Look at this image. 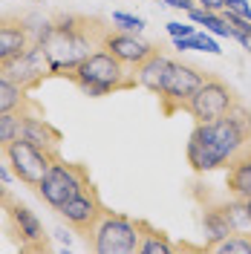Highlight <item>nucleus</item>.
Segmentation results:
<instances>
[{
  "label": "nucleus",
  "mask_w": 251,
  "mask_h": 254,
  "mask_svg": "<svg viewBox=\"0 0 251 254\" xmlns=\"http://www.w3.org/2000/svg\"><path fill=\"white\" fill-rule=\"evenodd\" d=\"M246 144H251V110L237 101L222 119L193 125L185 156H188V165L196 174H208V171L228 168V162Z\"/></svg>",
  "instance_id": "1"
},
{
  "label": "nucleus",
  "mask_w": 251,
  "mask_h": 254,
  "mask_svg": "<svg viewBox=\"0 0 251 254\" xmlns=\"http://www.w3.org/2000/svg\"><path fill=\"white\" fill-rule=\"evenodd\" d=\"M107 29L110 26L101 17L87 15H61L44 23V29L35 35V41L41 44L49 61V75L66 78L87 55L101 49Z\"/></svg>",
  "instance_id": "2"
},
{
  "label": "nucleus",
  "mask_w": 251,
  "mask_h": 254,
  "mask_svg": "<svg viewBox=\"0 0 251 254\" xmlns=\"http://www.w3.org/2000/svg\"><path fill=\"white\" fill-rule=\"evenodd\" d=\"M66 78L72 81L84 95H90V98H101V95H113V93H119V90L139 87L136 69L122 64L104 47L95 49L93 55H87Z\"/></svg>",
  "instance_id": "3"
},
{
  "label": "nucleus",
  "mask_w": 251,
  "mask_h": 254,
  "mask_svg": "<svg viewBox=\"0 0 251 254\" xmlns=\"http://www.w3.org/2000/svg\"><path fill=\"white\" fill-rule=\"evenodd\" d=\"M208 78V72L190 66V64H182V61H171L168 69H165V78L159 84V110L162 116H173V113H185L188 101L193 98V93L199 90Z\"/></svg>",
  "instance_id": "4"
},
{
  "label": "nucleus",
  "mask_w": 251,
  "mask_h": 254,
  "mask_svg": "<svg viewBox=\"0 0 251 254\" xmlns=\"http://www.w3.org/2000/svg\"><path fill=\"white\" fill-rule=\"evenodd\" d=\"M87 246L98 254H136L139 225L127 214L104 208V214H101V220L95 222L93 237L87 240Z\"/></svg>",
  "instance_id": "5"
},
{
  "label": "nucleus",
  "mask_w": 251,
  "mask_h": 254,
  "mask_svg": "<svg viewBox=\"0 0 251 254\" xmlns=\"http://www.w3.org/2000/svg\"><path fill=\"white\" fill-rule=\"evenodd\" d=\"M87 182H90V174H87L84 165H78V162H66V159L58 156L55 162H52V168L44 174V179L38 182L35 190H38V196H41L52 211H58V208L66 205Z\"/></svg>",
  "instance_id": "6"
},
{
  "label": "nucleus",
  "mask_w": 251,
  "mask_h": 254,
  "mask_svg": "<svg viewBox=\"0 0 251 254\" xmlns=\"http://www.w3.org/2000/svg\"><path fill=\"white\" fill-rule=\"evenodd\" d=\"M61 156L58 150H47V147H41V144L29 142V139H15V142L9 144V150H6V162H9V168H12V174L15 179H20L26 188H38V182L44 179L49 168H52V162Z\"/></svg>",
  "instance_id": "7"
},
{
  "label": "nucleus",
  "mask_w": 251,
  "mask_h": 254,
  "mask_svg": "<svg viewBox=\"0 0 251 254\" xmlns=\"http://www.w3.org/2000/svg\"><path fill=\"white\" fill-rule=\"evenodd\" d=\"M237 101H240V98L234 95V90H231L225 81L217 78V75H208L205 84L193 93V98L188 101L185 113H190L196 122H214V119H222Z\"/></svg>",
  "instance_id": "8"
},
{
  "label": "nucleus",
  "mask_w": 251,
  "mask_h": 254,
  "mask_svg": "<svg viewBox=\"0 0 251 254\" xmlns=\"http://www.w3.org/2000/svg\"><path fill=\"white\" fill-rule=\"evenodd\" d=\"M104 202H101V196H98V188H95L93 182H87L84 188L66 202V205L58 208V214L63 217V222L75 231V234H81L84 237V243L93 237V228L95 222L101 220V214H104Z\"/></svg>",
  "instance_id": "9"
},
{
  "label": "nucleus",
  "mask_w": 251,
  "mask_h": 254,
  "mask_svg": "<svg viewBox=\"0 0 251 254\" xmlns=\"http://www.w3.org/2000/svg\"><path fill=\"white\" fill-rule=\"evenodd\" d=\"M6 231L12 234L20 252H47L49 237L44 231V222L38 220V214L29 211L23 202L12 199L6 205Z\"/></svg>",
  "instance_id": "10"
},
{
  "label": "nucleus",
  "mask_w": 251,
  "mask_h": 254,
  "mask_svg": "<svg viewBox=\"0 0 251 254\" xmlns=\"http://www.w3.org/2000/svg\"><path fill=\"white\" fill-rule=\"evenodd\" d=\"M0 72L12 81V84H17L20 90H26V93L38 90L44 78H52L49 75V61H47V55H44V49H41L38 41H32L20 55L9 58V61L0 66Z\"/></svg>",
  "instance_id": "11"
},
{
  "label": "nucleus",
  "mask_w": 251,
  "mask_h": 254,
  "mask_svg": "<svg viewBox=\"0 0 251 254\" xmlns=\"http://www.w3.org/2000/svg\"><path fill=\"white\" fill-rule=\"evenodd\" d=\"M101 47L107 49L110 55H116L122 64L133 66V69H136V66H139V64L156 49L153 44H147V41L136 38V32H125V29H119V26H110V29H107Z\"/></svg>",
  "instance_id": "12"
},
{
  "label": "nucleus",
  "mask_w": 251,
  "mask_h": 254,
  "mask_svg": "<svg viewBox=\"0 0 251 254\" xmlns=\"http://www.w3.org/2000/svg\"><path fill=\"white\" fill-rule=\"evenodd\" d=\"M32 41H35V35H32V29L20 17L0 15V66L9 61V58L20 55Z\"/></svg>",
  "instance_id": "13"
},
{
  "label": "nucleus",
  "mask_w": 251,
  "mask_h": 254,
  "mask_svg": "<svg viewBox=\"0 0 251 254\" xmlns=\"http://www.w3.org/2000/svg\"><path fill=\"white\" fill-rule=\"evenodd\" d=\"M20 136L29 139V142H35V144H41V147H47V150H58V147H61V130H55V127L44 119V110H41V107L23 113Z\"/></svg>",
  "instance_id": "14"
},
{
  "label": "nucleus",
  "mask_w": 251,
  "mask_h": 254,
  "mask_svg": "<svg viewBox=\"0 0 251 254\" xmlns=\"http://www.w3.org/2000/svg\"><path fill=\"white\" fill-rule=\"evenodd\" d=\"M225 188L237 199L251 196V144H246L225 168Z\"/></svg>",
  "instance_id": "15"
},
{
  "label": "nucleus",
  "mask_w": 251,
  "mask_h": 254,
  "mask_svg": "<svg viewBox=\"0 0 251 254\" xmlns=\"http://www.w3.org/2000/svg\"><path fill=\"white\" fill-rule=\"evenodd\" d=\"M202 228H205V252L214 246V243H220L222 237H228L231 231H234V225H231V220H228V214H225V208H222V202H217V205H205L202 211Z\"/></svg>",
  "instance_id": "16"
},
{
  "label": "nucleus",
  "mask_w": 251,
  "mask_h": 254,
  "mask_svg": "<svg viewBox=\"0 0 251 254\" xmlns=\"http://www.w3.org/2000/svg\"><path fill=\"white\" fill-rule=\"evenodd\" d=\"M168 64H171V58H168V55H162L159 49H153V52H150V55H147L139 66H136L139 87H144V90H150V93L156 95L159 93V84H162V78H165Z\"/></svg>",
  "instance_id": "17"
},
{
  "label": "nucleus",
  "mask_w": 251,
  "mask_h": 254,
  "mask_svg": "<svg viewBox=\"0 0 251 254\" xmlns=\"http://www.w3.org/2000/svg\"><path fill=\"white\" fill-rule=\"evenodd\" d=\"M136 225H139L136 254H173V243L165 231H159L156 225H150L147 220H136Z\"/></svg>",
  "instance_id": "18"
},
{
  "label": "nucleus",
  "mask_w": 251,
  "mask_h": 254,
  "mask_svg": "<svg viewBox=\"0 0 251 254\" xmlns=\"http://www.w3.org/2000/svg\"><path fill=\"white\" fill-rule=\"evenodd\" d=\"M32 107H38V104L29 98V93H26V90H20L17 84H12V81L0 72V113L32 110Z\"/></svg>",
  "instance_id": "19"
},
{
  "label": "nucleus",
  "mask_w": 251,
  "mask_h": 254,
  "mask_svg": "<svg viewBox=\"0 0 251 254\" xmlns=\"http://www.w3.org/2000/svg\"><path fill=\"white\" fill-rule=\"evenodd\" d=\"M38 110V107H32ZM23 113L26 110H12V113H0V156H6L9 144L20 139V125H23Z\"/></svg>",
  "instance_id": "20"
},
{
  "label": "nucleus",
  "mask_w": 251,
  "mask_h": 254,
  "mask_svg": "<svg viewBox=\"0 0 251 254\" xmlns=\"http://www.w3.org/2000/svg\"><path fill=\"white\" fill-rule=\"evenodd\" d=\"M190 23H199V26H205L208 32H214V35H220V38H234V32H231V26H228V20L220 15V12H208V9H190L188 12Z\"/></svg>",
  "instance_id": "21"
},
{
  "label": "nucleus",
  "mask_w": 251,
  "mask_h": 254,
  "mask_svg": "<svg viewBox=\"0 0 251 254\" xmlns=\"http://www.w3.org/2000/svg\"><path fill=\"white\" fill-rule=\"evenodd\" d=\"M208 252H220V254H251V231H231L228 237H222L220 243H214Z\"/></svg>",
  "instance_id": "22"
},
{
  "label": "nucleus",
  "mask_w": 251,
  "mask_h": 254,
  "mask_svg": "<svg viewBox=\"0 0 251 254\" xmlns=\"http://www.w3.org/2000/svg\"><path fill=\"white\" fill-rule=\"evenodd\" d=\"M113 23L125 32H141L144 29V20L136 17V15H127V12H113Z\"/></svg>",
  "instance_id": "23"
},
{
  "label": "nucleus",
  "mask_w": 251,
  "mask_h": 254,
  "mask_svg": "<svg viewBox=\"0 0 251 254\" xmlns=\"http://www.w3.org/2000/svg\"><path fill=\"white\" fill-rule=\"evenodd\" d=\"M193 44L196 49H202V52H211V55H220L222 49L217 47V41L214 38H208V35H199V32H193Z\"/></svg>",
  "instance_id": "24"
},
{
  "label": "nucleus",
  "mask_w": 251,
  "mask_h": 254,
  "mask_svg": "<svg viewBox=\"0 0 251 254\" xmlns=\"http://www.w3.org/2000/svg\"><path fill=\"white\" fill-rule=\"evenodd\" d=\"M193 26H190V23H179V20H171V23H168V35H171V38H188V35H193Z\"/></svg>",
  "instance_id": "25"
},
{
  "label": "nucleus",
  "mask_w": 251,
  "mask_h": 254,
  "mask_svg": "<svg viewBox=\"0 0 251 254\" xmlns=\"http://www.w3.org/2000/svg\"><path fill=\"white\" fill-rule=\"evenodd\" d=\"M225 9L234 12V15H240V17H246V20H251V6L246 0H225Z\"/></svg>",
  "instance_id": "26"
},
{
  "label": "nucleus",
  "mask_w": 251,
  "mask_h": 254,
  "mask_svg": "<svg viewBox=\"0 0 251 254\" xmlns=\"http://www.w3.org/2000/svg\"><path fill=\"white\" fill-rule=\"evenodd\" d=\"M199 9H208V12H222L225 9V0H196Z\"/></svg>",
  "instance_id": "27"
},
{
  "label": "nucleus",
  "mask_w": 251,
  "mask_h": 254,
  "mask_svg": "<svg viewBox=\"0 0 251 254\" xmlns=\"http://www.w3.org/2000/svg\"><path fill=\"white\" fill-rule=\"evenodd\" d=\"M173 47L179 49V52H185V49H196V44H193V35H188V38H173Z\"/></svg>",
  "instance_id": "28"
},
{
  "label": "nucleus",
  "mask_w": 251,
  "mask_h": 254,
  "mask_svg": "<svg viewBox=\"0 0 251 254\" xmlns=\"http://www.w3.org/2000/svg\"><path fill=\"white\" fill-rule=\"evenodd\" d=\"M12 199H15V196H12V190L6 188V182H3V179H0V211H3V208L9 205V202H12Z\"/></svg>",
  "instance_id": "29"
},
{
  "label": "nucleus",
  "mask_w": 251,
  "mask_h": 254,
  "mask_svg": "<svg viewBox=\"0 0 251 254\" xmlns=\"http://www.w3.org/2000/svg\"><path fill=\"white\" fill-rule=\"evenodd\" d=\"M162 3H168V6H173V9H182V12H190L196 0H162Z\"/></svg>",
  "instance_id": "30"
},
{
  "label": "nucleus",
  "mask_w": 251,
  "mask_h": 254,
  "mask_svg": "<svg viewBox=\"0 0 251 254\" xmlns=\"http://www.w3.org/2000/svg\"><path fill=\"white\" fill-rule=\"evenodd\" d=\"M12 176H15V174H9V171H6V168H0V179H3V182H9V179H12Z\"/></svg>",
  "instance_id": "31"
},
{
  "label": "nucleus",
  "mask_w": 251,
  "mask_h": 254,
  "mask_svg": "<svg viewBox=\"0 0 251 254\" xmlns=\"http://www.w3.org/2000/svg\"><path fill=\"white\" fill-rule=\"evenodd\" d=\"M246 208H249V214H251V196H249V199H246Z\"/></svg>",
  "instance_id": "32"
}]
</instances>
